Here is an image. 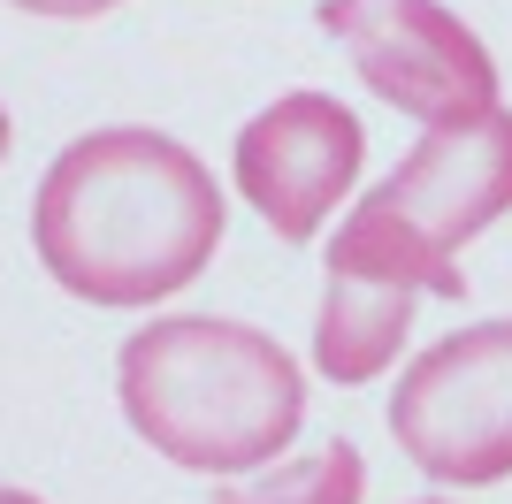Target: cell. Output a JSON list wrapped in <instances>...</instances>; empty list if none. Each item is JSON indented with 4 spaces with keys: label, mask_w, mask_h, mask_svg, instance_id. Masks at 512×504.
Returning a JSON list of instances; mask_svg holds the SVG:
<instances>
[{
    "label": "cell",
    "mask_w": 512,
    "mask_h": 504,
    "mask_svg": "<svg viewBox=\"0 0 512 504\" xmlns=\"http://www.w3.org/2000/svg\"><path fill=\"white\" fill-rule=\"evenodd\" d=\"M360 161L367 130L329 92H283L237 130V191L283 245H306L337 214V199L360 184Z\"/></svg>",
    "instance_id": "cell-6"
},
{
    "label": "cell",
    "mask_w": 512,
    "mask_h": 504,
    "mask_svg": "<svg viewBox=\"0 0 512 504\" xmlns=\"http://www.w3.org/2000/svg\"><path fill=\"white\" fill-rule=\"evenodd\" d=\"M390 436L428 482L490 489L512 474V321H474L398 375Z\"/></svg>",
    "instance_id": "cell-4"
},
{
    "label": "cell",
    "mask_w": 512,
    "mask_h": 504,
    "mask_svg": "<svg viewBox=\"0 0 512 504\" xmlns=\"http://www.w3.org/2000/svg\"><path fill=\"white\" fill-rule=\"evenodd\" d=\"M0 504H39V497H31V489H0Z\"/></svg>",
    "instance_id": "cell-10"
},
{
    "label": "cell",
    "mask_w": 512,
    "mask_h": 504,
    "mask_svg": "<svg viewBox=\"0 0 512 504\" xmlns=\"http://www.w3.org/2000/svg\"><path fill=\"white\" fill-rule=\"evenodd\" d=\"M406 329H413V291L329 268V291H321V314H314V367L337 390H360L398 359Z\"/></svg>",
    "instance_id": "cell-7"
},
{
    "label": "cell",
    "mask_w": 512,
    "mask_h": 504,
    "mask_svg": "<svg viewBox=\"0 0 512 504\" xmlns=\"http://www.w3.org/2000/svg\"><path fill=\"white\" fill-rule=\"evenodd\" d=\"M321 31L344 39L360 84L421 130H451L497 107V62L444 0H321Z\"/></svg>",
    "instance_id": "cell-5"
},
{
    "label": "cell",
    "mask_w": 512,
    "mask_h": 504,
    "mask_svg": "<svg viewBox=\"0 0 512 504\" xmlns=\"http://www.w3.org/2000/svg\"><path fill=\"white\" fill-rule=\"evenodd\" d=\"M428 504H436V497H428Z\"/></svg>",
    "instance_id": "cell-12"
},
{
    "label": "cell",
    "mask_w": 512,
    "mask_h": 504,
    "mask_svg": "<svg viewBox=\"0 0 512 504\" xmlns=\"http://www.w3.org/2000/svg\"><path fill=\"white\" fill-rule=\"evenodd\" d=\"M23 16H54V23H85V16H107V8H123V0H8Z\"/></svg>",
    "instance_id": "cell-9"
},
{
    "label": "cell",
    "mask_w": 512,
    "mask_h": 504,
    "mask_svg": "<svg viewBox=\"0 0 512 504\" xmlns=\"http://www.w3.org/2000/svg\"><path fill=\"white\" fill-rule=\"evenodd\" d=\"M222 184L192 146L115 123L85 130L31 199V245L46 275L85 306H153L199 283L222 245Z\"/></svg>",
    "instance_id": "cell-1"
},
{
    "label": "cell",
    "mask_w": 512,
    "mask_h": 504,
    "mask_svg": "<svg viewBox=\"0 0 512 504\" xmlns=\"http://www.w3.org/2000/svg\"><path fill=\"white\" fill-rule=\"evenodd\" d=\"M367 497V459L352 443H321L306 459L260 466L245 482H222L214 504H360Z\"/></svg>",
    "instance_id": "cell-8"
},
{
    "label": "cell",
    "mask_w": 512,
    "mask_h": 504,
    "mask_svg": "<svg viewBox=\"0 0 512 504\" xmlns=\"http://www.w3.org/2000/svg\"><path fill=\"white\" fill-rule=\"evenodd\" d=\"M115 398L138 443L184 474H260L306 420V375L276 336L214 314H169L123 336Z\"/></svg>",
    "instance_id": "cell-2"
},
{
    "label": "cell",
    "mask_w": 512,
    "mask_h": 504,
    "mask_svg": "<svg viewBox=\"0 0 512 504\" xmlns=\"http://www.w3.org/2000/svg\"><path fill=\"white\" fill-rule=\"evenodd\" d=\"M0 161H8V107H0Z\"/></svg>",
    "instance_id": "cell-11"
},
{
    "label": "cell",
    "mask_w": 512,
    "mask_h": 504,
    "mask_svg": "<svg viewBox=\"0 0 512 504\" xmlns=\"http://www.w3.org/2000/svg\"><path fill=\"white\" fill-rule=\"evenodd\" d=\"M512 207V115L490 107L474 123L421 130V146L367 191L352 222L329 237L337 275H375L413 298H459V245L490 230Z\"/></svg>",
    "instance_id": "cell-3"
}]
</instances>
